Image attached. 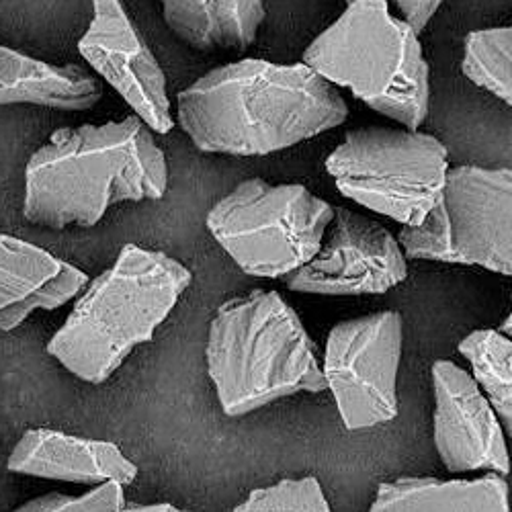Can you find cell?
<instances>
[{"label":"cell","instance_id":"obj_1","mask_svg":"<svg viewBox=\"0 0 512 512\" xmlns=\"http://www.w3.org/2000/svg\"><path fill=\"white\" fill-rule=\"evenodd\" d=\"M349 117L336 87L304 64L246 58L213 68L177 97V121L207 154L267 156Z\"/></svg>","mask_w":512,"mask_h":512},{"label":"cell","instance_id":"obj_2","mask_svg":"<svg viewBox=\"0 0 512 512\" xmlns=\"http://www.w3.org/2000/svg\"><path fill=\"white\" fill-rule=\"evenodd\" d=\"M166 189V156L136 115L62 127L27 162L23 216L52 230L93 228L111 205L162 199Z\"/></svg>","mask_w":512,"mask_h":512},{"label":"cell","instance_id":"obj_3","mask_svg":"<svg viewBox=\"0 0 512 512\" xmlns=\"http://www.w3.org/2000/svg\"><path fill=\"white\" fill-rule=\"evenodd\" d=\"M191 281V271L173 256L123 246L115 265L84 287L48 353L82 381H107L154 336Z\"/></svg>","mask_w":512,"mask_h":512},{"label":"cell","instance_id":"obj_4","mask_svg":"<svg viewBox=\"0 0 512 512\" xmlns=\"http://www.w3.org/2000/svg\"><path fill=\"white\" fill-rule=\"evenodd\" d=\"M205 359L228 416H244L300 392L328 390L310 334L273 289L230 297L216 310Z\"/></svg>","mask_w":512,"mask_h":512},{"label":"cell","instance_id":"obj_5","mask_svg":"<svg viewBox=\"0 0 512 512\" xmlns=\"http://www.w3.org/2000/svg\"><path fill=\"white\" fill-rule=\"evenodd\" d=\"M304 66L373 111L418 132L429 115L431 68L420 39L388 0H355L304 52Z\"/></svg>","mask_w":512,"mask_h":512},{"label":"cell","instance_id":"obj_6","mask_svg":"<svg viewBox=\"0 0 512 512\" xmlns=\"http://www.w3.org/2000/svg\"><path fill=\"white\" fill-rule=\"evenodd\" d=\"M334 207L304 185L238 183L207 213V228L252 277L283 279L320 250Z\"/></svg>","mask_w":512,"mask_h":512},{"label":"cell","instance_id":"obj_7","mask_svg":"<svg viewBox=\"0 0 512 512\" xmlns=\"http://www.w3.org/2000/svg\"><path fill=\"white\" fill-rule=\"evenodd\" d=\"M326 170L351 201L404 226H420L449 170L445 144L424 132L369 125L349 132Z\"/></svg>","mask_w":512,"mask_h":512},{"label":"cell","instance_id":"obj_8","mask_svg":"<svg viewBox=\"0 0 512 512\" xmlns=\"http://www.w3.org/2000/svg\"><path fill=\"white\" fill-rule=\"evenodd\" d=\"M398 244L410 261L476 265L512 275L510 168L457 166L420 226H406Z\"/></svg>","mask_w":512,"mask_h":512},{"label":"cell","instance_id":"obj_9","mask_svg":"<svg viewBox=\"0 0 512 512\" xmlns=\"http://www.w3.org/2000/svg\"><path fill=\"white\" fill-rule=\"evenodd\" d=\"M402 345L404 322L392 310L338 322L330 330L320 369L349 431L398 416Z\"/></svg>","mask_w":512,"mask_h":512},{"label":"cell","instance_id":"obj_10","mask_svg":"<svg viewBox=\"0 0 512 512\" xmlns=\"http://www.w3.org/2000/svg\"><path fill=\"white\" fill-rule=\"evenodd\" d=\"M408 277L406 256L379 222L336 207L320 250L302 269L283 277L291 291L316 295H379Z\"/></svg>","mask_w":512,"mask_h":512},{"label":"cell","instance_id":"obj_11","mask_svg":"<svg viewBox=\"0 0 512 512\" xmlns=\"http://www.w3.org/2000/svg\"><path fill=\"white\" fill-rule=\"evenodd\" d=\"M93 21L78 41L80 56L119 93L154 134H168L170 113L166 76L142 33L117 0H97Z\"/></svg>","mask_w":512,"mask_h":512},{"label":"cell","instance_id":"obj_12","mask_svg":"<svg viewBox=\"0 0 512 512\" xmlns=\"http://www.w3.org/2000/svg\"><path fill=\"white\" fill-rule=\"evenodd\" d=\"M433 390V435L443 465L453 474L488 469L506 478L510 472L506 435L472 375L453 361H437Z\"/></svg>","mask_w":512,"mask_h":512},{"label":"cell","instance_id":"obj_13","mask_svg":"<svg viewBox=\"0 0 512 512\" xmlns=\"http://www.w3.org/2000/svg\"><path fill=\"white\" fill-rule=\"evenodd\" d=\"M89 285V275L48 250L0 234V330L9 332L35 310H58Z\"/></svg>","mask_w":512,"mask_h":512},{"label":"cell","instance_id":"obj_14","mask_svg":"<svg viewBox=\"0 0 512 512\" xmlns=\"http://www.w3.org/2000/svg\"><path fill=\"white\" fill-rule=\"evenodd\" d=\"M9 472L84 486L132 484L138 467L109 441L82 439L54 429H31L15 445Z\"/></svg>","mask_w":512,"mask_h":512},{"label":"cell","instance_id":"obj_15","mask_svg":"<svg viewBox=\"0 0 512 512\" xmlns=\"http://www.w3.org/2000/svg\"><path fill=\"white\" fill-rule=\"evenodd\" d=\"M103 97L101 80L82 66H56L0 46V105L31 103L87 111Z\"/></svg>","mask_w":512,"mask_h":512},{"label":"cell","instance_id":"obj_16","mask_svg":"<svg viewBox=\"0 0 512 512\" xmlns=\"http://www.w3.org/2000/svg\"><path fill=\"white\" fill-rule=\"evenodd\" d=\"M168 29L201 52L246 50L267 17L261 0H166Z\"/></svg>","mask_w":512,"mask_h":512},{"label":"cell","instance_id":"obj_17","mask_svg":"<svg viewBox=\"0 0 512 512\" xmlns=\"http://www.w3.org/2000/svg\"><path fill=\"white\" fill-rule=\"evenodd\" d=\"M369 512H510L508 482L496 474L449 482L400 478L379 484Z\"/></svg>","mask_w":512,"mask_h":512},{"label":"cell","instance_id":"obj_18","mask_svg":"<svg viewBox=\"0 0 512 512\" xmlns=\"http://www.w3.org/2000/svg\"><path fill=\"white\" fill-rule=\"evenodd\" d=\"M459 353L472 363L476 386L496 412L506 437L512 431V343L498 330H476L459 343Z\"/></svg>","mask_w":512,"mask_h":512},{"label":"cell","instance_id":"obj_19","mask_svg":"<svg viewBox=\"0 0 512 512\" xmlns=\"http://www.w3.org/2000/svg\"><path fill=\"white\" fill-rule=\"evenodd\" d=\"M463 74L506 105L512 103V29H478L465 37Z\"/></svg>","mask_w":512,"mask_h":512},{"label":"cell","instance_id":"obj_20","mask_svg":"<svg viewBox=\"0 0 512 512\" xmlns=\"http://www.w3.org/2000/svg\"><path fill=\"white\" fill-rule=\"evenodd\" d=\"M232 512H330V504L320 482L308 476L254 490Z\"/></svg>","mask_w":512,"mask_h":512},{"label":"cell","instance_id":"obj_21","mask_svg":"<svg viewBox=\"0 0 512 512\" xmlns=\"http://www.w3.org/2000/svg\"><path fill=\"white\" fill-rule=\"evenodd\" d=\"M123 506V486L107 482L82 496L50 492L29 500L13 512H121Z\"/></svg>","mask_w":512,"mask_h":512},{"label":"cell","instance_id":"obj_22","mask_svg":"<svg viewBox=\"0 0 512 512\" xmlns=\"http://www.w3.org/2000/svg\"><path fill=\"white\" fill-rule=\"evenodd\" d=\"M396 7L404 15L402 21L418 37L424 31V27L429 25V21L435 17L441 3L439 0H398Z\"/></svg>","mask_w":512,"mask_h":512},{"label":"cell","instance_id":"obj_23","mask_svg":"<svg viewBox=\"0 0 512 512\" xmlns=\"http://www.w3.org/2000/svg\"><path fill=\"white\" fill-rule=\"evenodd\" d=\"M121 512H191V510H181L173 504H130V506H123Z\"/></svg>","mask_w":512,"mask_h":512}]
</instances>
